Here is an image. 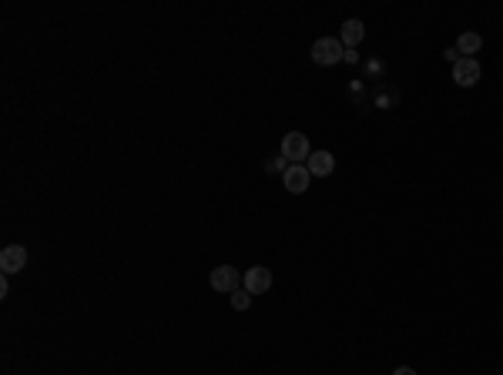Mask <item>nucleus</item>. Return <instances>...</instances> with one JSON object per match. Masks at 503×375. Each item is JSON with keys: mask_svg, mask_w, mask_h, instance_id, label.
<instances>
[{"mask_svg": "<svg viewBox=\"0 0 503 375\" xmlns=\"http://www.w3.org/2000/svg\"><path fill=\"white\" fill-rule=\"evenodd\" d=\"M342 57H346V47H342L339 37H319V41L312 44V61H315L319 67L339 64Z\"/></svg>", "mask_w": 503, "mask_h": 375, "instance_id": "obj_1", "label": "nucleus"}, {"mask_svg": "<svg viewBox=\"0 0 503 375\" xmlns=\"http://www.w3.org/2000/svg\"><path fill=\"white\" fill-rule=\"evenodd\" d=\"M312 148H309V137L302 131H289L282 137V157L289 164H299V161H309Z\"/></svg>", "mask_w": 503, "mask_h": 375, "instance_id": "obj_2", "label": "nucleus"}, {"mask_svg": "<svg viewBox=\"0 0 503 375\" xmlns=\"http://www.w3.org/2000/svg\"><path fill=\"white\" fill-rule=\"evenodd\" d=\"M208 285L215 288V291H221V295H232V291H239L241 288V275L232 265H219V268H212Z\"/></svg>", "mask_w": 503, "mask_h": 375, "instance_id": "obj_3", "label": "nucleus"}, {"mask_svg": "<svg viewBox=\"0 0 503 375\" xmlns=\"http://www.w3.org/2000/svg\"><path fill=\"white\" fill-rule=\"evenodd\" d=\"M241 288H245L248 295H265V291L272 288V271L265 265H252L245 275H241Z\"/></svg>", "mask_w": 503, "mask_h": 375, "instance_id": "obj_4", "label": "nucleus"}, {"mask_svg": "<svg viewBox=\"0 0 503 375\" xmlns=\"http://www.w3.org/2000/svg\"><path fill=\"white\" fill-rule=\"evenodd\" d=\"M24 268H27V248L24 244H7L0 251V271L3 275H17Z\"/></svg>", "mask_w": 503, "mask_h": 375, "instance_id": "obj_5", "label": "nucleus"}, {"mask_svg": "<svg viewBox=\"0 0 503 375\" xmlns=\"http://www.w3.org/2000/svg\"><path fill=\"white\" fill-rule=\"evenodd\" d=\"M309 181H312V175H309L306 164H289V168H285V175H282V184L292 191V195H306Z\"/></svg>", "mask_w": 503, "mask_h": 375, "instance_id": "obj_6", "label": "nucleus"}, {"mask_svg": "<svg viewBox=\"0 0 503 375\" xmlns=\"http://www.w3.org/2000/svg\"><path fill=\"white\" fill-rule=\"evenodd\" d=\"M480 74H483V67L477 57H463V61L453 67V81H457L459 88H473V84L480 81Z\"/></svg>", "mask_w": 503, "mask_h": 375, "instance_id": "obj_7", "label": "nucleus"}, {"mask_svg": "<svg viewBox=\"0 0 503 375\" xmlns=\"http://www.w3.org/2000/svg\"><path fill=\"white\" fill-rule=\"evenodd\" d=\"M306 168H309V175L312 177H329L332 171H336V157L329 155V151H312L306 161Z\"/></svg>", "mask_w": 503, "mask_h": 375, "instance_id": "obj_8", "label": "nucleus"}, {"mask_svg": "<svg viewBox=\"0 0 503 375\" xmlns=\"http://www.w3.org/2000/svg\"><path fill=\"white\" fill-rule=\"evenodd\" d=\"M363 37H366V27H363V21H356V17H352V21L342 23V37H339V41H342V47H346V50H356V44H363Z\"/></svg>", "mask_w": 503, "mask_h": 375, "instance_id": "obj_9", "label": "nucleus"}, {"mask_svg": "<svg viewBox=\"0 0 503 375\" xmlns=\"http://www.w3.org/2000/svg\"><path fill=\"white\" fill-rule=\"evenodd\" d=\"M372 104H376L379 110L396 108V104H399V90L390 88V84H379V88H376V94H372Z\"/></svg>", "mask_w": 503, "mask_h": 375, "instance_id": "obj_10", "label": "nucleus"}, {"mask_svg": "<svg viewBox=\"0 0 503 375\" xmlns=\"http://www.w3.org/2000/svg\"><path fill=\"white\" fill-rule=\"evenodd\" d=\"M480 47H483V37H480V34H473V30H463V34H459L457 50L463 54V57H473Z\"/></svg>", "mask_w": 503, "mask_h": 375, "instance_id": "obj_11", "label": "nucleus"}, {"mask_svg": "<svg viewBox=\"0 0 503 375\" xmlns=\"http://www.w3.org/2000/svg\"><path fill=\"white\" fill-rule=\"evenodd\" d=\"M363 70H366V77H369V81H383V74H386V64H383V61H376V57H369V61L363 64Z\"/></svg>", "mask_w": 503, "mask_h": 375, "instance_id": "obj_12", "label": "nucleus"}, {"mask_svg": "<svg viewBox=\"0 0 503 375\" xmlns=\"http://www.w3.org/2000/svg\"><path fill=\"white\" fill-rule=\"evenodd\" d=\"M232 309H235V311H248V309H252V295H248L245 288L232 291Z\"/></svg>", "mask_w": 503, "mask_h": 375, "instance_id": "obj_13", "label": "nucleus"}, {"mask_svg": "<svg viewBox=\"0 0 503 375\" xmlns=\"http://www.w3.org/2000/svg\"><path fill=\"white\" fill-rule=\"evenodd\" d=\"M285 168H289V161H285L282 155H275V157L265 161V171H268V175H285Z\"/></svg>", "mask_w": 503, "mask_h": 375, "instance_id": "obj_14", "label": "nucleus"}, {"mask_svg": "<svg viewBox=\"0 0 503 375\" xmlns=\"http://www.w3.org/2000/svg\"><path fill=\"white\" fill-rule=\"evenodd\" d=\"M443 57H446V64H453V67L463 61V54H459L457 47H446V50H443Z\"/></svg>", "mask_w": 503, "mask_h": 375, "instance_id": "obj_15", "label": "nucleus"}, {"mask_svg": "<svg viewBox=\"0 0 503 375\" xmlns=\"http://www.w3.org/2000/svg\"><path fill=\"white\" fill-rule=\"evenodd\" d=\"M7 295H10V282H7V275H3V278H0V298H7Z\"/></svg>", "mask_w": 503, "mask_h": 375, "instance_id": "obj_16", "label": "nucleus"}, {"mask_svg": "<svg viewBox=\"0 0 503 375\" xmlns=\"http://www.w3.org/2000/svg\"><path fill=\"white\" fill-rule=\"evenodd\" d=\"M342 61H346V64H359V54H356V50H346V57H342Z\"/></svg>", "mask_w": 503, "mask_h": 375, "instance_id": "obj_17", "label": "nucleus"}, {"mask_svg": "<svg viewBox=\"0 0 503 375\" xmlns=\"http://www.w3.org/2000/svg\"><path fill=\"white\" fill-rule=\"evenodd\" d=\"M393 375H416V369H410V365H399Z\"/></svg>", "mask_w": 503, "mask_h": 375, "instance_id": "obj_18", "label": "nucleus"}]
</instances>
